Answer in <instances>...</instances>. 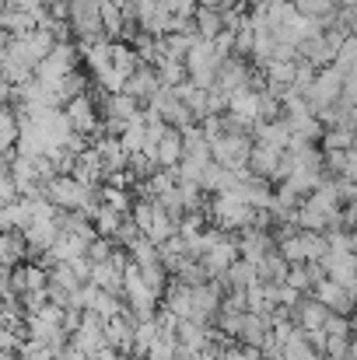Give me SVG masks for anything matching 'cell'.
<instances>
[{
	"instance_id": "41",
	"label": "cell",
	"mask_w": 357,
	"mask_h": 360,
	"mask_svg": "<svg viewBox=\"0 0 357 360\" xmlns=\"http://www.w3.org/2000/svg\"><path fill=\"white\" fill-rule=\"evenodd\" d=\"M14 357L18 360H53V354H49V347L46 343H39V340H21V347L14 350Z\"/></svg>"
},
{
	"instance_id": "12",
	"label": "cell",
	"mask_w": 357,
	"mask_h": 360,
	"mask_svg": "<svg viewBox=\"0 0 357 360\" xmlns=\"http://www.w3.org/2000/svg\"><path fill=\"white\" fill-rule=\"evenodd\" d=\"M235 248H238V259H245V262H259L270 248H277L273 238H270V231H263V228H242L235 235Z\"/></svg>"
},
{
	"instance_id": "20",
	"label": "cell",
	"mask_w": 357,
	"mask_h": 360,
	"mask_svg": "<svg viewBox=\"0 0 357 360\" xmlns=\"http://www.w3.org/2000/svg\"><path fill=\"white\" fill-rule=\"evenodd\" d=\"M270 333V315H259V311H242V322H238L235 340L245 347H259Z\"/></svg>"
},
{
	"instance_id": "13",
	"label": "cell",
	"mask_w": 357,
	"mask_h": 360,
	"mask_svg": "<svg viewBox=\"0 0 357 360\" xmlns=\"http://www.w3.org/2000/svg\"><path fill=\"white\" fill-rule=\"evenodd\" d=\"M277 165H280V150L277 147H266V143H256L249 147V158H245V168L256 175V179H266V182H277Z\"/></svg>"
},
{
	"instance_id": "32",
	"label": "cell",
	"mask_w": 357,
	"mask_h": 360,
	"mask_svg": "<svg viewBox=\"0 0 357 360\" xmlns=\"http://www.w3.org/2000/svg\"><path fill=\"white\" fill-rule=\"evenodd\" d=\"M25 259V238L21 231H0V262L4 266H14Z\"/></svg>"
},
{
	"instance_id": "15",
	"label": "cell",
	"mask_w": 357,
	"mask_h": 360,
	"mask_svg": "<svg viewBox=\"0 0 357 360\" xmlns=\"http://www.w3.org/2000/svg\"><path fill=\"white\" fill-rule=\"evenodd\" d=\"M158 74H154V67H147V63H140L133 74H126V81H123V95H130L133 102H147L154 91H158Z\"/></svg>"
},
{
	"instance_id": "34",
	"label": "cell",
	"mask_w": 357,
	"mask_h": 360,
	"mask_svg": "<svg viewBox=\"0 0 357 360\" xmlns=\"http://www.w3.org/2000/svg\"><path fill=\"white\" fill-rule=\"evenodd\" d=\"M319 143H322V150H347V147H354V129H347V126H322Z\"/></svg>"
},
{
	"instance_id": "7",
	"label": "cell",
	"mask_w": 357,
	"mask_h": 360,
	"mask_svg": "<svg viewBox=\"0 0 357 360\" xmlns=\"http://www.w3.org/2000/svg\"><path fill=\"white\" fill-rule=\"evenodd\" d=\"M28 120H32V126H35V133H39V140H42L46 150L63 147V140H67V133H70V122L63 116V109H39V112H32Z\"/></svg>"
},
{
	"instance_id": "48",
	"label": "cell",
	"mask_w": 357,
	"mask_h": 360,
	"mask_svg": "<svg viewBox=\"0 0 357 360\" xmlns=\"http://www.w3.org/2000/svg\"><path fill=\"white\" fill-rule=\"evenodd\" d=\"M56 360H60V357H56Z\"/></svg>"
},
{
	"instance_id": "16",
	"label": "cell",
	"mask_w": 357,
	"mask_h": 360,
	"mask_svg": "<svg viewBox=\"0 0 357 360\" xmlns=\"http://www.w3.org/2000/svg\"><path fill=\"white\" fill-rule=\"evenodd\" d=\"M218 333L211 329V322H196V319H179L175 322V343L186 350H203Z\"/></svg>"
},
{
	"instance_id": "25",
	"label": "cell",
	"mask_w": 357,
	"mask_h": 360,
	"mask_svg": "<svg viewBox=\"0 0 357 360\" xmlns=\"http://www.w3.org/2000/svg\"><path fill=\"white\" fill-rule=\"evenodd\" d=\"M221 28H225V25H221V11H218V7H203V4L193 7V32H196L200 39H214Z\"/></svg>"
},
{
	"instance_id": "9",
	"label": "cell",
	"mask_w": 357,
	"mask_h": 360,
	"mask_svg": "<svg viewBox=\"0 0 357 360\" xmlns=\"http://www.w3.org/2000/svg\"><path fill=\"white\" fill-rule=\"evenodd\" d=\"M319 266L326 269V276H330V280H337L340 287L354 290V283H357V259H354V252L326 248V252H322V259H319Z\"/></svg>"
},
{
	"instance_id": "42",
	"label": "cell",
	"mask_w": 357,
	"mask_h": 360,
	"mask_svg": "<svg viewBox=\"0 0 357 360\" xmlns=\"http://www.w3.org/2000/svg\"><path fill=\"white\" fill-rule=\"evenodd\" d=\"M113 238H102V235H95V238L88 241V248H84V259L88 262H106L109 259V252H113Z\"/></svg>"
},
{
	"instance_id": "5",
	"label": "cell",
	"mask_w": 357,
	"mask_h": 360,
	"mask_svg": "<svg viewBox=\"0 0 357 360\" xmlns=\"http://www.w3.org/2000/svg\"><path fill=\"white\" fill-rule=\"evenodd\" d=\"M119 297L137 319H154V311H158V297L147 290V283L140 280V269L133 262L123 266V294Z\"/></svg>"
},
{
	"instance_id": "36",
	"label": "cell",
	"mask_w": 357,
	"mask_h": 360,
	"mask_svg": "<svg viewBox=\"0 0 357 360\" xmlns=\"http://www.w3.org/2000/svg\"><path fill=\"white\" fill-rule=\"evenodd\" d=\"M92 74H95V88H99L102 95H119V91H123L126 74H119L113 63H106V67H99V70H92Z\"/></svg>"
},
{
	"instance_id": "1",
	"label": "cell",
	"mask_w": 357,
	"mask_h": 360,
	"mask_svg": "<svg viewBox=\"0 0 357 360\" xmlns=\"http://www.w3.org/2000/svg\"><path fill=\"white\" fill-rule=\"evenodd\" d=\"M42 196L56 210H77L84 217H92V210L99 207V186L77 182L74 175H53L49 182H42Z\"/></svg>"
},
{
	"instance_id": "17",
	"label": "cell",
	"mask_w": 357,
	"mask_h": 360,
	"mask_svg": "<svg viewBox=\"0 0 357 360\" xmlns=\"http://www.w3.org/2000/svg\"><path fill=\"white\" fill-rule=\"evenodd\" d=\"M56 224H53V217L49 221H32L25 231H21V238H25V255H32V259H39L53 241H56Z\"/></svg>"
},
{
	"instance_id": "23",
	"label": "cell",
	"mask_w": 357,
	"mask_h": 360,
	"mask_svg": "<svg viewBox=\"0 0 357 360\" xmlns=\"http://www.w3.org/2000/svg\"><path fill=\"white\" fill-rule=\"evenodd\" d=\"M284 273H287V262H284V255H280L277 248H270V252L256 262V280H259V283H266V287L284 283Z\"/></svg>"
},
{
	"instance_id": "39",
	"label": "cell",
	"mask_w": 357,
	"mask_h": 360,
	"mask_svg": "<svg viewBox=\"0 0 357 360\" xmlns=\"http://www.w3.org/2000/svg\"><path fill=\"white\" fill-rule=\"evenodd\" d=\"M140 269V280L147 283V290L154 294V297H161V290H165V283H168V273L161 269V262H154V266H137Z\"/></svg>"
},
{
	"instance_id": "4",
	"label": "cell",
	"mask_w": 357,
	"mask_h": 360,
	"mask_svg": "<svg viewBox=\"0 0 357 360\" xmlns=\"http://www.w3.org/2000/svg\"><path fill=\"white\" fill-rule=\"evenodd\" d=\"M340 84H344V74H340L337 67H319V70L312 74L308 88L301 91V98H305V105L312 109V116H315L319 109H330V105L340 98Z\"/></svg>"
},
{
	"instance_id": "3",
	"label": "cell",
	"mask_w": 357,
	"mask_h": 360,
	"mask_svg": "<svg viewBox=\"0 0 357 360\" xmlns=\"http://www.w3.org/2000/svg\"><path fill=\"white\" fill-rule=\"evenodd\" d=\"M207 221L221 231L238 235L242 228H252V207L245 200H238L235 193H214V200L207 207Z\"/></svg>"
},
{
	"instance_id": "2",
	"label": "cell",
	"mask_w": 357,
	"mask_h": 360,
	"mask_svg": "<svg viewBox=\"0 0 357 360\" xmlns=\"http://www.w3.org/2000/svg\"><path fill=\"white\" fill-rule=\"evenodd\" d=\"M77 63H81V56H77V46H74V42H53V49L32 67V77H35L39 84H46V88L56 91V84H60Z\"/></svg>"
},
{
	"instance_id": "35",
	"label": "cell",
	"mask_w": 357,
	"mask_h": 360,
	"mask_svg": "<svg viewBox=\"0 0 357 360\" xmlns=\"http://www.w3.org/2000/svg\"><path fill=\"white\" fill-rule=\"evenodd\" d=\"M99 21H102V32L109 35V39H119V32H123V7L113 4V0H102L99 4Z\"/></svg>"
},
{
	"instance_id": "26",
	"label": "cell",
	"mask_w": 357,
	"mask_h": 360,
	"mask_svg": "<svg viewBox=\"0 0 357 360\" xmlns=\"http://www.w3.org/2000/svg\"><path fill=\"white\" fill-rule=\"evenodd\" d=\"M126 255H130L133 266H154V262H161V248L147 238V235H137V238L130 241V245H126Z\"/></svg>"
},
{
	"instance_id": "11",
	"label": "cell",
	"mask_w": 357,
	"mask_h": 360,
	"mask_svg": "<svg viewBox=\"0 0 357 360\" xmlns=\"http://www.w3.org/2000/svg\"><path fill=\"white\" fill-rule=\"evenodd\" d=\"M312 294H315L333 315H351V311H354V290L340 287V283L330 280V276H322V280L312 287Z\"/></svg>"
},
{
	"instance_id": "47",
	"label": "cell",
	"mask_w": 357,
	"mask_h": 360,
	"mask_svg": "<svg viewBox=\"0 0 357 360\" xmlns=\"http://www.w3.org/2000/svg\"><path fill=\"white\" fill-rule=\"evenodd\" d=\"M0 360H18L14 354H7V350H0Z\"/></svg>"
},
{
	"instance_id": "43",
	"label": "cell",
	"mask_w": 357,
	"mask_h": 360,
	"mask_svg": "<svg viewBox=\"0 0 357 360\" xmlns=\"http://www.w3.org/2000/svg\"><path fill=\"white\" fill-rule=\"evenodd\" d=\"M92 360H130L123 350H116V347H109V343H102L95 354H92Z\"/></svg>"
},
{
	"instance_id": "24",
	"label": "cell",
	"mask_w": 357,
	"mask_h": 360,
	"mask_svg": "<svg viewBox=\"0 0 357 360\" xmlns=\"http://www.w3.org/2000/svg\"><path fill=\"white\" fill-rule=\"evenodd\" d=\"M322 172H330V175H344V179H354L357 175L354 147H347V150H322Z\"/></svg>"
},
{
	"instance_id": "37",
	"label": "cell",
	"mask_w": 357,
	"mask_h": 360,
	"mask_svg": "<svg viewBox=\"0 0 357 360\" xmlns=\"http://www.w3.org/2000/svg\"><path fill=\"white\" fill-rule=\"evenodd\" d=\"M154 74H158V81H161V84L175 88V84H182V81H186V63H179V60H168V56H161V63L154 67Z\"/></svg>"
},
{
	"instance_id": "14",
	"label": "cell",
	"mask_w": 357,
	"mask_h": 360,
	"mask_svg": "<svg viewBox=\"0 0 357 360\" xmlns=\"http://www.w3.org/2000/svg\"><path fill=\"white\" fill-rule=\"evenodd\" d=\"M326 315H330V308H326L315 294H301L298 304L291 308V322H294L298 329H322Z\"/></svg>"
},
{
	"instance_id": "45",
	"label": "cell",
	"mask_w": 357,
	"mask_h": 360,
	"mask_svg": "<svg viewBox=\"0 0 357 360\" xmlns=\"http://www.w3.org/2000/svg\"><path fill=\"white\" fill-rule=\"evenodd\" d=\"M193 4H203V7H218V0H193Z\"/></svg>"
},
{
	"instance_id": "28",
	"label": "cell",
	"mask_w": 357,
	"mask_h": 360,
	"mask_svg": "<svg viewBox=\"0 0 357 360\" xmlns=\"http://www.w3.org/2000/svg\"><path fill=\"white\" fill-rule=\"evenodd\" d=\"M126 214H119V210H113V207H106V203H99L95 210H92V228H95V235H102V238H113L119 228V221H123Z\"/></svg>"
},
{
	"instance_id": "38",
	"label": "cell",
	"mask_w": 357,
	"mask_h": 360,
	"mask_svg": "<svg viewBox=\"0 0 357 360\" xmlns=\"http://www.w3.org/2000/svg\"><path fill=\"white\" fill-rule=\"evenodd\" d=\"M21 276H25V290H46V283H49V273L42 262H21Z\"/></svg>"
},
{
	"instance_id": "40",
	"label": "cell",
	"mask_w": 357,
	"mask_h": 360,
	"mask_svg": "<svg viewBox=\"0 0 357 360\" xmlns=\"http://www.w3.org/2000/svg\"><path fill=\"white\" fill-rule=\"evenodd\" d=\"M284 283H287V287H294V290H301V294H308V290H312V280H308V269H305V262H287Z\"/></svg>"
},
{
	"instance_id": "33",
	"label": "cell",
	"mask_w": 357,
	"mask_h": 360,
	"mask_svg": "<svg viewBox=\"0 0 357 360\" xmlns=\"http://www.w3.org/2000/svg\"><path fill=\"white\" fill-rule=\"evenodd\" d=\"M252 280H256V266L245 262V259H235V262L225 269V283H228V290H245Z\"/></svg>"
},
{
	"instance_id": "46",
	"label": "cell",
	"mask_w": 357,
	"mask_h": 360,
	"mask_svg": "<svg viewBox=\"0 0 357 360\" xmlns=\"http://www.w3.org/2000/svg\"><path fill=\"white\" fill-rule=\"evenodd\" d=\"M175 4H179V0H161V7H168V11H172Z\"/></svg>"
},
{
	"instance_id": "10",
	"label": "cell",
	"mask_w": 357,
	"mask_h": 360,
	"mask_svg": "<svg viewBox=\"0 0 357 360\" xmlns=\"http://www.w3.org/2000/svg\"><path fill=\"white\" fill-rule=\"evenodd\" d=\"M63 116L70 122V129L74 133H95V126H99V109H95V98L92 95H77V98H67L63 105Z\"/></svg>"
},
{
	"instance_id": "6",
	"label": "cell",
	"mask_w": 357,
	"mask_h": 360,
	"mask_svg": "<svg viewBox=\"0 0 357 360\" xmlns=\"http://www.w3.org/2000/svg\"><path fill=\"white\" fill-rule=\"evenodd\" d=\"M249 147H252V133H221L211 140V161L225 168H245Z\"/></svg>"
},
{
	"instance_id": "19",
	"label": "cell",
	"mask_w": 357,
	"mask_h": 360,
	"mask_svg": "<svg viewBox=\"0 0 357 360\" xmlns=\"http://www.w3.org/2000/svg\"><path fill=\"white\" fill-rule=\"evenodd\" d=\"M287 136H291V129H287L284 116H273V120H256V122H252V140H256V143H266V147H277V150H284V147H287Z\"/></svg>"
},
{
	"instance_id": "27",
	"label": "cell",
	"mask_w": 357,
	"mask_h": 360,
	"mask_svg": "<svg viewBox=\"0 0 357 360\" xmlns=\"http://www.w3.org/2000/svg\"><path fill=\"white\" fill-rule=\"evenodd\" d=\"M109 63L116 67L119 74H133V70L140 67V56L133 53V46H130V42L113 39V42H109Z\"/></svg>"
},
{
	"instance_id": "31",
	"label": "cell",
	"mask_w": 357,
	"mask_h": 360,
	"mask_svg": "<svg viewBox=\"0 0 357 360\" xmlns=\"http://www.w3.org/2000/svg\"><path fill=\"white\" fill-rule=\"evenodd\" d=\"M330 67H337L344 77L347 74H357V39L354 35H347L340 46H337V53H333V63Z\"/></svg>"
},
{
	"instance_id": "30",
	"label": "cell",
	"mask_w": 357,
	"mask_h": 360,
	"mask_svg": "<svg viewBox=\"0 0 357 360\" xmlns=\"http://www.w3.org/2000/svg\"><path fill=\"white\" fill-rule=\"evenodd\" d=\"M147 238L154 241V245H161V241H168L175 235V217H168L158 203H154V214H151V224H147V231H144Z\"/></svg>"
},
{
	"instance_id": "22",
	"label": "cell",
	"mask_w": 357,
	"mask_h": 360,
	"mask_svg": "<svg viewBox=\"0 0 357 360\" xmlns=\"http://www.w3.org/2000/svg\"><path fill=\"white\" fill-rule=\"evenodd\" d=\"M179 158H182V133L168 126L165 136L154 143V161H158V168H175Z\"/></svg>"
},
{
	"instance_id": "44",
	"label": "cell",
	"mask_w": 357,
	"mask_h": 360,
	"mask_svg": "<svg viewBox=\"0 0 357 360\" xmlns=\"http://www.w3.org/2000/svg\"><path fill=\"white\" fill-rule=\"evenodd\" d=\"M333 7H357V0H333Z\"/></svg>"
},
{
	"instance_id": "21",
	"label": "cell",
	"mask_w": 357,
	"mask_h": 360,
	"mask_svg": "<svg viewBox=\"0 0 357 360\" xmlns=\"http://www.w3.org/2000/svg\"><path fill=\"white\" fill-rule=\"evenodd\" d=\"M28 224H32V207L25 196L0 207V231H25Z\"/></svg>"
},
{
	"instance_id": "8",
	"label": "cell",
	"mask_w": 357,
	"mask_h": 360,
	"mask_svg": "<svg viewBox=\"0 0 357 360\" xmlns=\"http://www.w3.org/2000/svg\"><path fill=\"white\" fill-rule=\"evenodd\" d=\"M252 74H256V67H252L245 56H225V60L218 63L214 88H221L225 95H232L238 88H249V84H252Z\"/></svg>"
},
{
	"instance_id": "29",
	"label": "cell",
	"mask_w": 357,
	"mask_h": 360,
	"mask_svg": "<svg viewBox=\"0 0 357 360\" xmlns=\"http://www.w3.org/2000/svg\"><path fill=\"white\" fill-rule=\"evenodd\" d=\"M88 91H92V81H88L77 67L56 84V98H60V105H63L67 98H77V95H88Z\"/></svg>"
},
{
	"instance_id": "18",
	"label": "cell",
	"mask_w": 357,
	"mask_h": 360,
	"mask_svg": "<svg viewBox=\"0 0 357 360\" xmlns=\"http://www.w3.org/2000/svg\"><path fill=\"white\" fill-rule=\"evenodd\" d=\"M225 112H232L235 120L252 126V122L259 120V88H238V91H232Z\"/></svg>"
}]
</instances>
